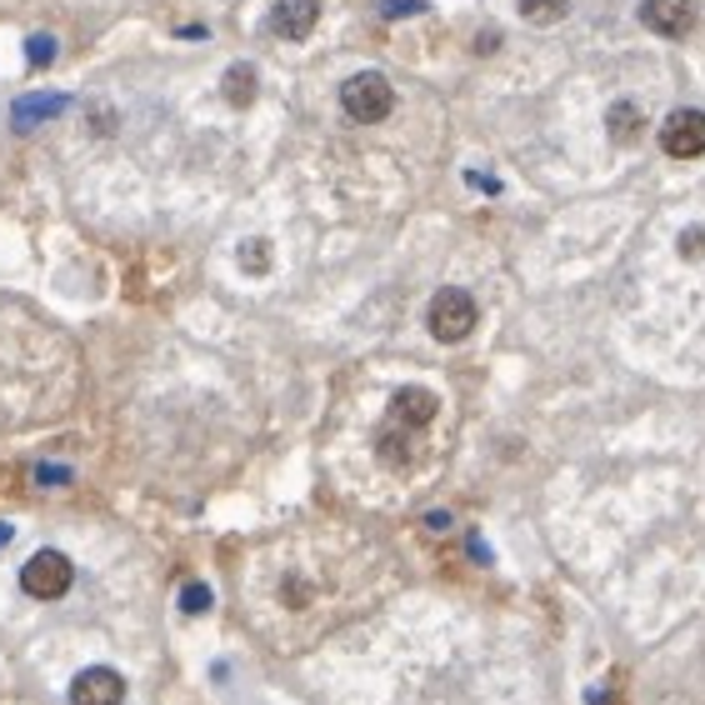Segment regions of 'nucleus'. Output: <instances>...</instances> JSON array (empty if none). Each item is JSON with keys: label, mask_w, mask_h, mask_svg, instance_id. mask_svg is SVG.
Masks as SVG:
<instances>
[{"label": "nucleus", "mask_w": 705, "mask_h": 705, "mask_svg": "<svg viewBox=\"0 0 705 705\" xmlns=\"http://www.w3.org/2000/svg\"><path fill=\"white\" fill-rule=\"evenodd\" d=\"M435 411H440L435 390L400 386L396 396H390V411H386V425H380V435H376V450L390 460V466H406V460H411V440L435 421Z\"/></svg>", "instance_id": "1"}, {"label": "nucleus", "mask_w": 705, "mask_h": 705, "mask_svg": "<svg viewBox=\"0 0 705 705\" xmlns=\"http://www.w3.org/2000/svg\"><path fill=\"white\" fill-rule=\"evenodd\" d=\"M341 110L351 120H361V126H376V120H386L396 110V91H390V81L380 71H361L341 85Z\"/></svg>", "instance_id": "2"}, {"label": "nucleus", "mask_w": 705, "mask_h": 705, "mask_svg": "<svg viewBox=\"0 0 705 705\" xmlns=\"http://www.w3.org/2000/svg\"><path fill=\"white\" fill-rule=\"evenodd\" d=\"M425 326H431V336L440 345L466 341L470 330H475V301L466 291H456V285H446V291H435L431 310H425Z\"/></svg>", "instance_id": "3"}, {"label": "nucleus", "mask_w": 705, "mask_h": 705, "mask_svg": "<svg viewBox=\"0 0 705 705\" xmlns=\"http://www.w3.org/2000/svg\"><path fill=\"white\" fill-rule=\"evenodd\" d=\"M71 580H75V565L60 551H36L21 565V586H25V596H36V600H60L71 590Z\"/></svg>", "instance_id": "4"}, {"label": "nucleus", "mask_w": 705, "mask_h": 705, "mask_svg": "<svg viewBox=\"0 0 705 705\" xmlns=\"http://www.w3.org/2000/svg\"><path fill=\"white\" fill-rule=\"evenodd\" d=\"M660 151L675 155V161H695V155H705V110H695V106L670 110L666 126H660Z\"/></svg>", "instance_id": "5"}, {"label": "nucleus", "mask_w": 705, "mask_h": 705, "mask_svg": "<svg viewBox=\"0 0 705 705\" xmlns=\"http://www.w3.org/2000/svg\"><path fill=\"white\" fill-rule=\"evenodd\" d=\"M641 21L666 40H681L701 21V0H641Z\"/></svg>", "instance_id": "6"}, {"label": "nucleus", "mask_w": 705, "mask_h": 705, "mask_svg": "<svg viewBox=\"0 0 705 705\" xmlns=\"http://www.w3.org/2000/svg\"><path fill=\"white\" fill-rule=\"evenodd\" d=\"M71 701L75 705H120L126 701V675L110 666H91L71 681Z\"/></svg>", "instance_id": "7"}, {"label": "nucleus", "mask_w": 705, "mask_h": 705, "mask_svg": "<svg viewBox=\"0 0 705 705\" xmlns=\"http://www.w3.org/2000/svg\"><path fill=\"white\" fill-rule=\"evenodd\" d=\"M320 21V0H275L271 5V31L281 40H306Z\"/></svg>", "instance_id": "8"}, {"label": "nucleus", "mask_w": 705, "mask_h": 705, "mask_svg": "<svg viewBox=\"0 0 705 705\" xmlns=\"http://www.w3.org/2000/svg\"><path fill=\"white\" fill-rule=\"evenodd\" d=\"M221 91H225V101H231L235 110H246L250 101H256V66H246V60H240V66H231V71H225V81H221Z\"/></svg>", "instance_id": "9"}, {"label": "nucleus", "mask_w": 705, "mask_h": 705, "mask_svg": "<svg viewBox=\"0 0 705 705\" xmlns=\"http://www.w3.org/2000/svg\"><path fill=\"white\" fill-rule=\"evenodd\" d=\"M66 110V95H36V101H21L15 106V130H25V126H36V120H46V116H60Z\"/></svg>", "instance_id": "10"}, {"label": "nucleus", "mask_w": 705, "mask_h": 705, "mask_svg": "<svg viewBox=\"0 0 705 705\" xmlns=\"http://www.w3.org/2000/svg\"><path fill=\"white\" fill-rule=\"evenodd\" d=\"M611 141H635V136H641V106H631V101H615L611 106Z\"/></svg>", "instance_id": "11"}, {"label": "nucleus", "mask_w": 705, "mask_h": 705, "mask_svg": "<svg viewBox=\"0 0 705 705\" xmlns=\"http://www.w3.org/2000/svg\"><path fill=\"white\" fill-rule=\"evenodd\" d=\"M520 15L530 25H555L571 15V0H520Z\"/></svg>", "instance_id": "12"}, {"label": "nucleus", "mask_w": 705, "mask_h": 705, "mask_svg": "<svg viewBox=\"0 0 705 705\" xmlns=\"http://www.w3.org/2000/svg\"><path fill=\"white\" fill-rule=\"evenodd\" d=\"M240 266H246L250 275L271 271V240H246V246H240Z\"/></svg>", "instance_id": "13"}, {"label": "nucleus", "mask_w": 705, "mask_h": 705, "mask_svg": "<svg viewBox=\"0 0 705 705\" xmlns=\"http://www.w3.org/2000/svg\"><path fill=\"white\" fill-rule=\"evenodd\" d=\"M205 606H211V590H205V586H196V580H190V586L180 590V611H186V615H200V611H205Z\"/></svg>", "instance_id": "14"}, {"label": "nucleus", "mask_w": 705, "mask_h": 705, "mask_svg": "<svg viewBox=\"0 0 705 705\" xmlns=\"http://www.w3.org/2000/svg\"><path fill=\"white\" fill-rule=\"evenodd\" d=\"M25 50H31V66H50V56H56V40H50V36H31V46H25Z\"/></svg>", "instance_id": "15"}, {"label": "nucleus", "mask_w": 705, "mask_h": 705, "mask_svg": "<svg viewBox=\"0 0 705 705\" xmlns=\"http://www.w3.org/2000/svg\"><path fill=\"white\" fill-rule=\"evenodd\" d=\"M5 541H11V530H5V526H0V545H5Z\"/></svg>", "instance_id": "16"}]
</instances>
